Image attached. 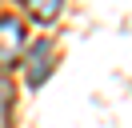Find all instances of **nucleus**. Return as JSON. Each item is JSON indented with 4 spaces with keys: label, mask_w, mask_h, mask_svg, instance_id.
<instances>
[{
    "label": "nucleus",
    "mask_w": 132,
    "mask_h": 128,
    "mask_svg": "<svg viewBox=\"0 0 132 128\" xmlns=\"http://www.w3.org/2000/svg\"><path fill=\"white\" fill-rule=\"evenodd\" d=\"M24 52V24L16 16H0V72Z\"/></svg>",
    "instance_id": "obj_1"
},
{
    "label": "nucleus",
    "mask_w": 132,
    "mask_h": 128,
    "mask_svg": "<svg viewBox=\"0 0 132 128\" xmlns=\"http://www.w3.org/2000/svg\"><path fill=\"white\" fill-rule=\"evenodd\" d=\"M52 64H56V48H52V40H36V48L28 52V68H24V80L28 84H44V80L52 76Z\"/></svg>",
    "instance_id": "obj_2"
},
{
    "label": "nucleus",
    "mask_w": 132,
    "mask_h": 128,
    "mask_svg": "<svg viewBox=\"0 0 132 128\" xmlns=\"http://www.w3.org/2000/svg\"><path fill=\"white\" fill-rule=\"evenodd\" d=\"M32 16L36 20H56L60 16V0H40V4H32Z\"/></svg>",
    "instance_id": "obj_3"
},
{
    "label": "nucleus",
    "mask_w": 132,
    "mask_h": 128,
    "mask_svg": "<svg viewBox=\"0 0 132 128\" xmlns=\"http://www.w3.org/2000/svg\"><path fill=\"white\" fill-rule=\"evenodd\" d=\"M8 104H12V84H8V76L0 72V112H8Z\"/></svg>",
    "instance_id": "obj_4"
}]
</instances>
